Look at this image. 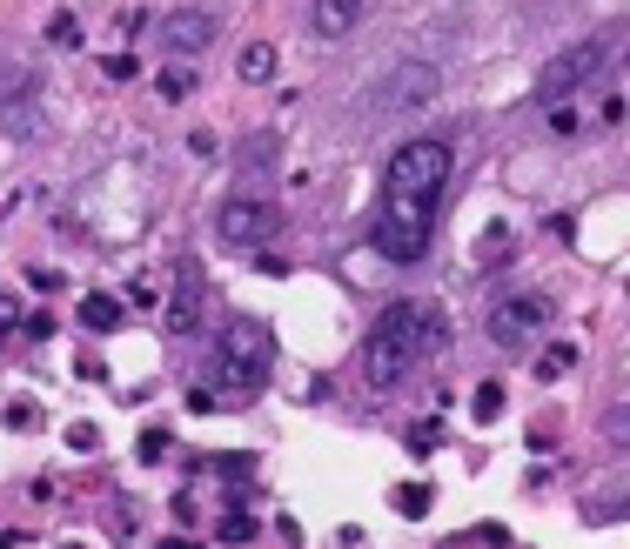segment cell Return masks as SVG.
Here are the masks:
<instances>
[{
  "label": "cell",
  "mask_w": 630,
  "mask_h": 549,
  "mask_svg": "<svg viewBox=\"0 0 630 549\" xmlns=\"http://www.w3.org/2000/svg\"><path fill=\"white\" fill-rule=\"evenodd\" d=\"M81 329H94V335L121 329V302H114V295H88V302H81Z\"/></svg>",
  "instance_id": "11"
},
{
  "label": "cell",
  "mask_w": 630,
  "mask_h": 549,
  "mask_svg": "<svg viewBox=\"0 0 630 549\" xmlns=\"http://www.w3.org/2000/svg\"><path fill=\"white\" fill-rule=\"evenodd\" d=\"M362 14H369V0H315L309 7V34L322 41H342V34H356Z\"/></svg>",
  "instance_id": "10"
},
{
  "label": "cell",
  "mask_w": 630,
  "mask_h": 549,
  "mask_svg": "<svg viewBox=\"0 0 630 549\" xmlns=\"http://www.w3.org/2000/svg\"><path fill=\"white\" fill-rule=\"evenodd\" d=\"M235 74H242V81H269V74H275V47H269V41L242 47V61H235Z\"/></svg>",
  "instance_id": "12"
},
{
  "label": "cell",
  "mask_w": 630,
  "mask_h": 549,
  "mask_svg": "<svg viewBox=\"0 0 630 549\" xmlns=\"http://www.w3.org/2000/svg\"><path fill=\"white\" fill-rule=\"evenodd\" d=\"M108 74L114 81H135V54H108Z\"/></svg>",
  "instance_id": "18"
},
{
  "label": "cell",
  "mask_w": 630,
  "mask_h": 549,
  "mask_svg": "<svg viewBox=\"0 0 630 549\" xmlns=\"http://www.w3.org/2000/svg\"><path fill=\"white\" fill-rule=\"evenodd\" d=\"M155 41H161V54H208L215 14H208V7H168L155 21Z\"/></svg>",
  "instance_id": "8"
},
{
  "label": "cell",
  "mask_w": 630,
  "mask_h": 549,
  "mask_svg": "<svg viewBox=\"0 0 630 549\" xmlns=\"http://www.w3.org/2000/svg\"><path fill=\"white\" fill-rule=\"evenodd\" d=\"M570 369H577V342H557V349H543V362H537L543 382H557V375H570Z\"/></svg>",
  "instance_id": "13"
},
{
  "label": "cell",
  "mask_w": 630,
  "mask_h": 549,
  "mask_svg": "<svg viewBox=\"0 0 630 549\" xmlns=\"http://www.w3.org/2000/svg\"><path fill=\"white\" fill-rule=\"evenodd\" d=\"M269 329L262 322H222L215 342H208V396L222 402H248L262 396V382H269Z\"/></svg>",
  "instance_id": "3"
},
{
  "label": "cell",
  "mask_w": 630,
  "mask_h": 549,
  "mask_svg": "<svg viewBox=\"0 0 630 549\" xmlns=\"http://www.w3.org/2000/svg\"><path fill=\"white\" fill-rule=\"evenodd\" d=\"M47 34H54L61 47H74V14H54V27H47Z\"/></svg>",
  "instance_id": "20"
},
{
  "label": "cell",
  "mask_w": 630,
  "mask_h": 549,
  "mask_svg": "<svg viewBox=\"0 0 630 549\" xmlns=\"http://www.w3.org/2000/svg\"><path fill=\"white\" fill-rule=\"evenodd\" d=\"M215 235H222L228 248H262L282 235V208L275 201H255V195H228L222 208H215Z\"/></svg>",
  "instance_id": "5"
},
{
  "label": "cell",
  "mask_w": 630,
  "mask_h": 549,
  "mask_svg": "<svg viewBox=\"0 0 630 549\" xmlns=\"http://www.w3.org/2000/svg\"><path fill=\"white\" fill-rule=\"evenodd\" d=\"M443 342V329H436V308L423 302H389L383 315H376V329H369V342H362V375H369V389H396L416 362H423L429 349Z\"/></svg>",
  "instance_id": "2"
},
{
  "label": "cell",
  "mask_w": 630,
  "mask_h": 549,
  "mask_svg": "<svg viewBox=\"0 0 630 549\" xmlns=\"http://www.w3.org/2000/svg\"><path fill=\"white\" fill-rule=\"evenodd\" d=\"M409 449H416V456H429V449H436V422H423V429L409 436Z\"/></svg>",
  "instance_id": "19"
},
{
  "label": "cell",
  "mask_w": 630,
  "mask_h": 549,
  "mask_svg": "<svg viewBox=\"0 0 630 549\" xmlns=\"http://www.w3.org/2000/svg\"><path fill=\"white\" fill-rule=\"evenodd\" d=\"M389 503H396V516H429V489L403 483V489H396V496H389Z\"/></svg>",
  "instance_id": "15"
},
{
  "label": "cell",
  "mask_w": 630,
  "mask_h": 549,
  "mask_svg": "<svg viewBox=\"0 0 630 549\" xmlns=\"http://www.w3.org/2000/svg\"><path fill=\"white\" fill-rule=\"evenodd\" d=\"M202 329V268L181 262L175 268V302H168V335H195Z\"/></svg>",
  "instance_id": "9"
},
{
  "label": "cell",
  "mask_w": 630,
  "mask_h": 549,
  "mask_svg": "<svg viewBox=\"0 0 630 549\" xmlns=\"http://www.w3.org/2000/svg\"><path fill=\"white\" fill-rule=\"evenodd\" d=\"M476 543H483V549H503V543H510V529H503V523H483V529H476Z\"/></svg>",
  "instance_id": "17"
},
{
  "label": "cell",
  "mask_w": 630,
  "mask_h": 549,
  "mask_svg": "<svg viewBox=\"0 0 630 549\" xmlns=\"http://www.w3.org/2000/svg\"><path fill=\"white\" fill-rule=\"evenodd\" d=\"M14 322H21V308H14V295H0V335H14Z\"/></svg>",
  "instance_id": "22"
},
{
  "label": "cell",
  "mask_w": 630,
  "mask_h": 549,
  "mask_svg": "<svg viewBox=\"0 0 630 549\" xmlns=\"http://www.w3.org/2000/svg\"><path fill=\"white\" fill-rule=\"evenodd\" d=\"M222 543H255V516H228V523H222Z\"/></svg>",
  "instance_id": "16"
},
{
  "label": "cell",
  "mask_w": 630,
  "mask_h": 549,
  "mask_svg": "<svg viewBox=\"0 0 630 549\" xmlns=\"http://www.w3.org/2000/svg\"><path fill=\"white\" fill-rule=\"evenodd\" d=\"M68 442H74V449H94L101 436H94V422H74V429H68Z\"/></svg>",
  "instance_id": "21"
},
{
  "label": "cell",
  "mask_w": 630,
  "mask_h": 549,
  "mask_svg": "<svg viewBox=\"0 0 630 549\" xmlns=\"http://www.w3.org/2000/svg\"><path fill=\"white\" fill-rule=\"evenodd\" d=\"M450 188V141H403L383 168V208H376V255L383 262H423L436 235V208Z\"/></svg>",
  "instance_id": "1"
},
{
  "label": "cell",
  "mask_w": 630,
  "mask_h": 549,
  "mask_svg": "<svg viewBox=\"0 0 630 549\" xmlns=\"http://www.w3.org/2000/svg\"><path fill=\"white\" fill-rule=\"evenodd\" d=\"M436 88H443V74H436L429 61H403V67L383 81V88H376V114H409V108H423V101H436Z\"/></svg>",
  "instance_id": "7"
},
{
  "label": "cell",
  "mask_w": 630,
  "mask_h": 549,
  "mask_svg": "<svg viewBox=\"0 0 630 549\" xmlns=\"http://www.w3.org/2000/svg\"><path fill=\"white\" fill-rule=\"evenodd\" d=\"M470 409H476V422H496V416H503V389H496V382H483V389L470 396Z\"/></svg>",
  "instance_id": "14"
},
{
  "label": "cell",
  "mask_w": 630,
  "mask_h": 549,
  "mask_svg": "<svg viewBox=\"0 0 630 549\" xmlns=\"http://www.w3.org/2000/svg\"><path fill=\"white\" fill-rule=\"evenodd\" d=\"M604 67H610V41H577V47H563V54H550V61L537 67V101H570V94L590 88Z\"/></svg>",
  "instance_id": "4"
},
{
  "label": "cell",
  "mask_w": 630,
  "mask_h": 549,
  "mask_svg": "<svg viewBox=\"0 0 630 549\" xmlns=\"http://www.w3.org/2000/svg\"><path fill=\"white\" fill-rule=\"evenodd\" d=\"M550 322V302L543 295H503L490 308V342L496 349H530V335Z\"/></svg>",
  "instance_id": "6"
}]
</instances>
